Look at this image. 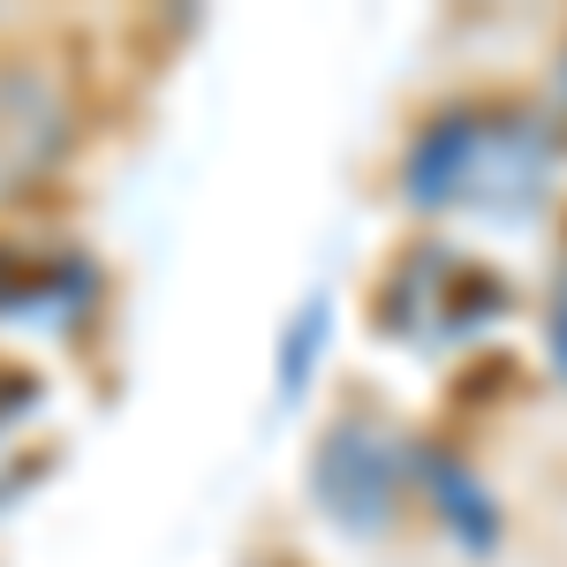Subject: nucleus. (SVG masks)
<instances>
[{"label": "nucleus", "instance_id": "1", "mask_svg": "<svg viewBox=\"0 0 567 567\" xmlns=\"http://www.w3.org/2000/svg\"><path fill=\"white\" fill-rule=\"evenodd\" d=\"M560 136L523 106H454L424 122L409 144L401 189L416 213H484V219H529L553 197Z\"/></svg>", "mask_w": 567, "mask_h": 567}, {"label": "nucleus", "instance_id": "2", "mask_svg": "<svg viewBox=\"0 0 567 567\" xmlns=\"http://www.w3.org/2000/svg\"><path fill=\"white\" fill-rule=\"evenodd\" d=\"M499 318H507V280L446 243L409 250L379 288V326L409 349H462Z\"/></svg>", "mask_w": 567, "mask_h": 567}, {"label": "nucleus", "instance_id": "3", "mask_svg": "<svg viewBox=\"0 0 567 567\" xmlns=\"http://www.w3.org/2000/svg\"><path fill=\"white\" fill-rule=\"evenodd\" d=\"M401 484H409V446L386 439L379 424H333L310 454V499L349 537H379L393 523Z\"/></svg>", "mask_w": 567, "mask_h": 567}, {"label": "nucleus", "instance_id": "4", "mask_svg": "<svg viewBox=\"0 0 567 567\" xmlns=\"http://www.w3.org/2000/svg\"><path fill=\"white\" fill-rule=\"evenodd\" d=\"M99 303V272L76 250H8L0 243V326H84Z\"/></svg>", "mask_w": 567, "mask_h": 567}, {"label": "nucleus", "instance_id": "5", "mask_svg": "<svg viewBox=\"0 0 567 567\" xmlns=\"http://www.w3.org/2000/svg\"><path fill=\"white\" fill-rule=\"evenodd\" d=\"M69 152V99L39 69H8L0 76V197L39 182Z\"/></svg>", "mask_w": 567, "mask_h": 567}, {"label": "nucleus", "instance_id": "6", "mask_svg": "<svg viewBox=\"0 0 567 567\" xmlns=\"http://www.w3.org/2000/svg\"><path fill=\"white\" fill-rule=\"evenodd\" d=\"M409 477L424 484L432 515L446 523V537H454L462 553H492V545H499V507L484 499V484L470 477L446 446H409Z\"/></svg>", "mask_w": 567, "mask_h": 567}, {"label": "nucleus", "instance_id": "7", "mask_svg": "<svg viewBox=\"0 0 567 567\" xmlns=\"http://www.w3.org/2000/svg\"><path fill=\"white\" fill-rule=\"evenodd\" d=\"M326 333H333V310H326V296H310V303L288 318V333H280V379H272V401H280V409H296V401H303Z\"/></svg>", "mask_w": 567, "mask_h": 567}, {"label": "nucleus", "instance_id": "8", "mask_svg": "<svg viewBox=\"0 0 567 567\" xmlns=\"http://www.w3.org/2000/svg\"><path fill=\"white\" fill-rule=\"evenodd\" d=\"M545 349H553V371H560V386H567V265H560V280H553V303H545Z\"/></svg>", "mask_w": 567, "mask_h": 567}, {"label": "nucleus", "instance_id": "9", "mask_svg": "<svg viewBox=\"0 0 567 567\" xmlns=\"http://www.w3.org/2000/svg\"><path fill=\"white\" fill-rule=\"evenodd\" d=\"M560 114H567V61H560Z\"/></svg>", "mask_w": 567, "mask_h": 567}]
</instances>
